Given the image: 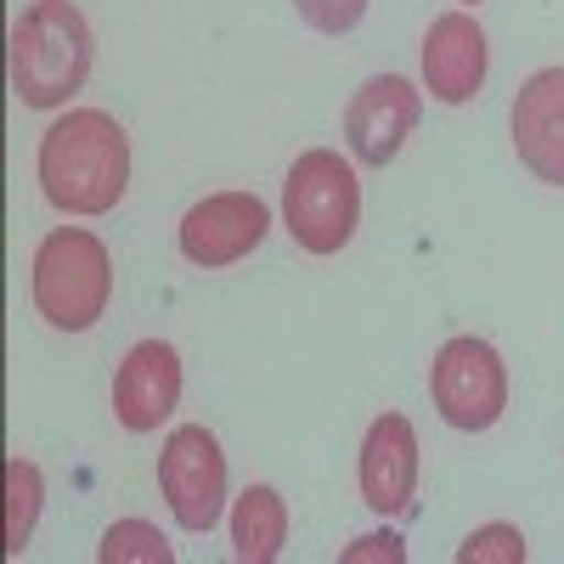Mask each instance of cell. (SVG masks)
I'll list each match as a JSON object with an SVG mask.
<instances>
[{
  "instance_id": "obj_1",
  "label": "cell",
  "mask_w": 564,
  "mask_h": 564,
  "mask_svg": "<svg viewBox=\"0 0 564 564\" xmlns=\"http://www.w3.org/2000/svg\"><path fill=\"white\" fill-rule=\"evenodd\" d=\"M40 193L63 215H108L130 186V135L102 108H68L40 135Z\"/></svg>"
},
{
  "instance_id": "obj_2",
  "label": "cell",
  "mask_w": 564,
  "mask_h": 564,
  "mask_svg": "<svg viewBox=\"0 0 564 564\" xmlns=\"http://www.w3.org/2000/svg\"><path fill=\"white\" fill-rule=\"evenodd\" d=\"M97 40L74 0H34L12 23V97L34 113L68 108L74 90L90 79Z\"/></svg>"
},
{
  "instance_id": "obj_3",
  "label": "cell",
  "mask_w": 564,
  "mask_h": 564,
  "mask_svg": "<svg viewBox=\"0 0 564 564\" xmlns=\"http://www.w3.org/2000/svg\"><path fill=\"white\" fill-rule=\"evenodd\" d=\"M29 294L45 327L57 334H90L113 300V254L97 231L85 226H57L45 231L34 249V276Z\"/></svg>"
},
{
  "instance_id": "obj_4",
  "label": "cell",
  "mask_w": 564,
  "mask_h": 564,
  "mask_svg": "<svg viewBox=\"0 0 564 564\" xmlns=\"http://www.w3.org/2000/svg\"><path fill=\"white\" fill-rule=\"evenodd\" d=\"M282 226L305 254H339L361 226V181L350 159H339L334 148L300 153L289 181H282Z\"/></svg>"
},
{
  "instance_id": "obj_5",
  "label": "cell",
  "mask_w": 564,
  "mask_h": 564,
  "mask_svg": "<svg viewBox=\"0 0 564 564\" xmlns=\"http://www.w3.org/2000/svg\"><path fill=\"white\" fill-rule=\"evenodd\" d=\"M430 395H435V412L452 430L480 435L508 412V367L486 339L457 334L430 361Z\"/></svg>"
},
{
  "instance_id": "obj_6",
  "label": "cell",
  "mask_w": 564,
  "mask_h": 564,
  "mask_svg": "<svg viewBox=\"0 0 564 564\" xmlns=\"http://www.w3.org/2000/svg\"><path fill=\"white\" fill-rule=\"evenodd\" d=\"M159 491L175 513L181 531H215L220 508H226V452L204 423H181L159 452Z\"/></svg>"
},
{
  "instance_id": "obj_7",
  "label": "cell",
  "mask_w": 564,
  "mask_h": 564,
  "mask_svg": "<svg viewBox=\"0 0 564 564\" xmlns=\"http://www.w3.org/2000/svg\"><path fill=\"white\" fill-rule=\"evenodd\" d=\"M265 231H271V209L260 193H209L181 215V254L204 271H220L249 260L265 243Z\"/></svg>"
},
{
  "instance_id": "obj_8",
  "label": "cell",
  "mask_w": 564,
  "mask_h": 564,
  "mask_svg": "<svg viewBox=\"0 0 564 564\" xmlns=\"http://www.w3.org/2000/svg\"><path fill=\"white\" fill-rule=\"evenodd\" d=\"M423 113V90L401 74H372L350 108H345V141H350V159L367 164V170H384L401 148L406 135Z\"/></svg>"
},
{
  "instance_id": "obj_9",
  "label": "cell",
  "mask_w": 564,
  "mask_h": 564,
  "mask_svg": "<svg viewBox=\"0 0 564 564\" xmlns=\"http://www.w3.org/2000/svg\"><path fill=\"white\" fill-rule=\"evenodd\" d=\"M417 430L406 412H379L367 423V441H361V457H356V486H361V502L372 513H406L412 508V491H417Z\"/></svg>"
},
{
  "instance_id": "obj_10",
  "label": "cell",
  "mask_w": 564,
  "mask_h": 564,
  "mask_svg": "<svg viewBox=\"0 0 564 564\" xmlns=\"http://www.w3.org/2000/svg\"><path fill=\"white\" fill-rule=\"evenodd\" d=\"M486 63H491V45L475 12H441L430 34H423V90L446 108H463L480 97Z\"/></svg>"
},
{
  "instance_id": "obj_11",
  "label": "cell",
  "mask_w": 564,
  "mask_h": 564,
  "mask_svg": "<svg viewBox=\"0 0 564 564\" xmlns=\"http://www.w3.org/2000/svg\"><path fill=\"white\" fill-rule=\"evenodd\" d=\"M508 130H513V153H520V164L536 181L564 186V68H536L520 85L513 113H508Z\"/></svg>"
},
{
  "instance_id": "obj_12",
  "label": "cell",
  "mask_w": 564,
  "mask_h": 564,
  "mask_svg": "<svg viewBox=\"0 0 564 564\" xmlns=\"http://www.w3.org/2000/svg\"><path fill=\"white\" fill-rule=\"evenodd\" d=\"M181 401V356L164 339H141L113 372V417L130 435H148Z\"/></svg>"
},
{
  "instance_id": "obj_13",
  "label": "cell",
  "mask_w": 564,
  "mask_h": 564,
  "mask_svg": "<svg viewBox=\"0 0 564 564\" xmlns=\"http://www.w3.org/2000/svg\"><path fill=\"white\" fill-rule=\"evenodd\" d=\"M289 542V502L276 486H249L231 502V553L238 564H271Z\"/></svg>"
},
{
  "instance_id": "obj_14",
  "label": "cell",
  "mask_w": 564,
  "mask_h": 564,
  "mask_svg": "<svg viewBox=\"0 0 564 564\" xmlns=\"http://www.w3.org/2000/svg\"><path fill=\"white\" fill-rule=\"evenodd\" d=\"M40 497H45V480L29 457H7V558H23L29 536H34V520H40Z\"/></svg>"
},
{
  "instance_id": "obj_15",
  "label": "cell",
  "mask_w": 564,
  "mask_h": 564,
  "mask_svg": "<svg viewBox=\"0 0 564 564\" xmlns=\"http://www.w3.org/2000/svg\"><path fill=\"white\" fill-rule=\"evenodd\" d=\"M102 564H175V547L159 525L148 520H113L102 547H97Z\"/></svg>"
},
{
  "instance_id": "obj_16",
  "label": "cell",
  "mask_w": 564,
  "mask_h": 564,
  "mask_svg": "<svg viewBox=\"0 0 564 564\" xmlns=\"http://www.w3.org/2000/svg\"><path fill=\"white\" fill-rule=\"evenodd\" d=\"M525 558H531V547H525L520 525H480L457 547V564H525Z\"/></svg>"
},
{
  "instance_id": "obj_17",
  "label": "cell",
  "mask_w": 564,
  "mask_h": 564,
  "mask_svg": "<svg viewBox=\"0 0 564 564\" xmlns=\"http://www.w3.org/2000/svg\"><path fill=\"white\" fill-rule=\"evenodd\" d=\"M294 12L316 29V34H350L367 18V0H294Z\"/></svg>"
},
{
  "instance_id": "obj_18",
  "label": "cell",
  "mask_w": 564,
  "mask_h": 564,
  "mask_svg": "<svg viewBox=\"0 0 564 564\" xmlns=\"http://www.w3.org/2000/svg\"><path fill=\"white\" fill-rule=\"evenodd\" d=\"M367 558L401 564V558H406V542H401L395 531H372V536H356L350 547H339V564H367Z\"/></svg>"
},
{
  "instance_id": "obj_19",
  "label": "cell",
  "mask_w": 564,
  "mask_h": 564,
  "mask_svg": "<svg viewBox=\"0 0 564 564\" xmlns=\"http://www.w3.org/2000/svg\"><path fill=\"white\" fill-rule=\"evenodd\" d=\"M463 7H480V0H463Z\"/></svg>"
}]
</instances>
